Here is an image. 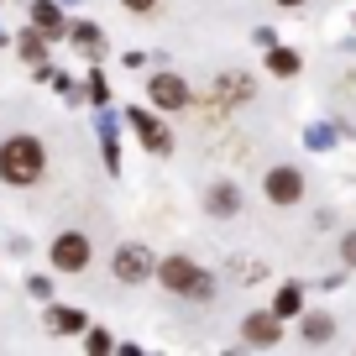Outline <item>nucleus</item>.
<instances>
[{
  "instance_id": "obj_1",
  "label": "nucleus",
  "mask_w": 356,
  "mask_h": 356,
  "mask_svg": "<svg viewBox=\"0 0 356 356\" xmlns=\"http://www.w3.org/2000/svg\"><path fill=\"white\" fill-rule=\"evenodd\" d=\"M47 168V152L37 136H11V142H0V178L6 184H37Z\"/></svg>"
},
{
  "instance_id": "obj_2",
  "label": "nucleus",
  "mask_w": 356,
  "mask_h": 356,
  "mask_svg": "<svg viewBox=\"0 0 356 356\" xmlns=\"http://www.w3.org/2000/svg\"><path fill=\"white\" fill-rule=\"evenodd\" d=\"M157 278H163V289L184 293V299H210V293H215L210 273H204V267H194L189 257H168V262L157 267Z\"/></svg>"
},
{
  "instance_id": "obj_3",
  "label": "nucleus",
  "mask_w": 356,
  "mask_h": 356,
  "mask_svg": "<svg viewBox=\"0 0 356 356\" xmlns=\"http://www.w3.org/2000/svg\"><path fill=\"white\" fill-rule=\"evenodd\" d=\"M53 267H63V273H84V267H89V241L79 231H63L53 241Z\"/></svg>"
},
{
  "instance_id": "obj_4",
  "label": "nucleus",
  "mask_w": 356,
  "mask_h": 356,
  "mask_svg": "<svg viewBox=\"0 0 356 356\" xmlns=\"http://www.w3.org/2000/svg\"><path fill=\"white\" fill-rule=\"evenodd\" d=\"M152 252H147V246H121V252H115V278L121 283H147L152 278Z\"/></svg>"
},
{
  "instance_id": "obj_5",
  "label": "nucleus",
  "mask_w": 356,
  "mask_h": 356,
  "mask_svg": "<svg viewBox=\"0 0 356 356\" xmlns=\"http://www.w3.org/2000/svg\"><path fill=\"white\" fill-rule=\"evenodd\" d=\"M147 95H152V105H163V111H178V105H189V84H184L178 74H152Z\"/></svg>"
},
{
  "instance_id": "obj_6",
  "label": "nucleus",
  "mask_w": 356,
  "mask_h": 356,
  "mask_svg": "<svg viewBox=\"0 0 356 356\" xmlns=\"http://www.w3.org/2000/svg\"><path fill=\"white\" fill-rule=\"evenodd\" d=\"M267 200H273V204L304 200V178L293 173V168H273V173H267Z\"/></svg>"
},
{
  "instance_id": "obj_7",
  "label": "nucleus",
  "mask_w": 356,
  "mask_h": 356,
  "mask_svg": "<svg viewBox=\"0 0 356 356\" xmlns=\"http://www.w3.org/2000/svg\"><path fill=\"white\" fill-rule=\"evenodd\" d=\"M126 115H131V126H136V131H142V142H147V152H157V157H163V152H168V147H173V136H168V131H163V126H157V115H147V111H142V105H136V111H126Z\"/></svg>"
},
{
  "instance_id": "obj_8",
  "label": "nucleus",
  "mask_w": 356,
  "mask_h": 356,
  "mask_svg": "<svg viewBox=\"0 0 356 356\" xmlns=\"http://www.w3.org/2000/svg\"><path fill=\"white\" fill-rule=\"evenodd\" d=\"M241 335H246L252 346H273V341L283 335V330H278V309H273V314H246Z\"/></svg>"
},
{
  "instance_id": "obj_9",
  "label": "nucleus",
  "mask_w": 356,
  "mask_h": 356,
  "mask_svg": "<svg viewBox=\"0 0 356 356\" xmlns=\"http://www.w3.org/2000/svg\"><path fill=\"white\" fill-rule=\"evenodd\" d=\"M241 100H252V79L225 74V79H220V89H215V111H225V105H241Z\"/></svg>"
},
{
  "instance_id": "obj_10",
  "label": "nucleus",
  "mask_w": 356,
  "mask_h": 356,
  "mask_svg": "<svg viewBox=\"0 0 356 356\" xmlns=\"http://www.w3.org/2000/svg\"><path fill=\"white\" fill-rule=\"evenodd\" d=\"M47 325H53V330L58 335H79V330H84V314H79V309H63V304H58V309H47Z\"/></svg>"
},
{
  "instance_id": "obj_11",
  "label": "nucleus",
  "mask_w": 356,
  "mask_h": 356,
  "mask_svg": "<svg viewBox=\"0 0 356 356\" xmlns=\"http://www.w3.org/2000/svg\"><path fill=\"white\" fill-rule=\"evenodd\" d=\"M236 204H241L236 184H215V189H210V210H215V215H236Z\"/></svg>"
},
{
  "instance_id": "obj_12",
  "label": "nucleus",
  "mask_w": 356,
  "mask_h": 356,
  "mask_svg": "<svg viewBox=\"0 0 356 356\" xmlns=\"http://www.w3.org/2000/svg\"><path fill=\"white\" fill-rule=\"evenodd\" d=\"M267 68H273L278 79L299 74V53H289V47H273V53H267Z\"/></svg>"
},
{
  "instance_id": "obj_13",
  "label": "nucleus",
  "mask_w": 356,
  "mask_h": 356,
  "mask_svg": "<svg viewBox=\"0 0 356 356\" xmlns=\"http://www.w3.org/2000/svg\"><path fill=\"white\" fill-rule=\"evenodd\" d=\"M330 335H335L330 314H309V320H304V341H314V346H320V341H330Z\"/></svg>"
},
{
  "instance_id": "obj_14",
  "label": "nucleus",
  "mask_w": 356,
  "mask_h": 356,
  "mask_svg": "<svg viewBox=\"0 0 356 356\" xmlns=\"http://www.w3.org/2000/svg\"><path fill=\"white\" fill-rule=\"evenodd\" d=\"M32 22L47 26V32H58V6L53 0H32Z\"/></svg>"
},
{
  "instance_id": "obj_15",
  "label": "nucleus",
  "mask_w": 356,
  "mask_h": 356,
  "mask_svg": "<svg viewBox=\"0 0 356 356\" xmlns=\"http://www.w3.org/2000/svg\"><path fill=\"white\" fill-rule=\"evenodd\" d=\"M299 304H304V293L289 283V289H278V304H273V309H278V314H299Z\"/></svg>"
},
{
  "instance_id": "obj_16",
  "label": "nucleus",
  "mask_w": 356,
  "mask_h": 356,
  "mask_svg": "<svg viewBox=\"0 0 356 356\" xmlns=\"http://www.w3.org/2000/svg\"><path fill=\"white\" fill-rule=\"evenodd\" d=\"M68 32H74V42H84V47H100V26H95V22H74Z\"/></svg>"
},
{
  "instance_id": "obj_17",
  "label": "nucleus",
  "mask_w": 356,
  "mask_h": 356,
  "mask_svg": "<svg viewBox=\"0 0 356 356\" xmlns=\"http://www.w3.org/2000/svg\"><path fill=\"white\" fill-rule=\"evenodd\" d=\"M22 53L32 58V63H42V37H26V42H22Z\"/></svg>"
},
{
  "instance_id": "obj_18",
  "label": "nucleus",
  "mask_w": 356,
  "mask_h": 356,
  "mask_svg": "<svg viewBox=\"0 0 356 356\" xmlns=\"http://www.w3.org/2000/svg\"><path fill=\"white\" fill-rule=\"evenodd\" d=\"M89 351H111V335H105V330H89Z\"/></svg>"
},
{
  "instance_id": "obj_19",
  "label": "nucleus",
  "mask_w": 356,
  "mask_h": 356,
  "mask_svg": "<svg viewBox=\"0 0 356 356\" xmlns=\"http://www.w3.org/2000/svg\"><path fill=\"white\" fill-rule=\"evenodd\" d=\"M341 257H346V262L356 267V231H351V236H346V241H341Z\"/></svg>"
},
{
  "instance_id": "obj_20",
  "label": "nucleus",
  "mask_w": 356,
  "mask_h": 356,
  "mask_svg": "<svg viewBox=\"0 0 356 356\" xmlns=\"http://www.w3.org/2000/svg\"><path fill=\"white\" fill-rule=\"evenodd\" d=\"M126 6H131V11H152L157 0H126Z\"/></svg>"
},
{
  "instance_id": "obj_21",
  "label": "nucleus",
  "mask_w": 356,
  "mask_h": 356,
  "mask_svg": "<svg viewBox=\"0 0 356 356\" xmlns=\"http://www.w3.org/2000/svg\"><path fill=\"white\" fill-rule=\"evenodd\" d=\"M283 6H304V0H283Z\"/></svg>"
},
{
  "instance_id": "obj_22",
  "label": "nucleus",
  "mask_w": 356,
  "mask_h": 356,
  "mask_svg": "<svg viewBox=\"0 0 356 356\" xmlns=\"http://www.w3.org/2000/svg\"><path fill=\"white\" fill-rule=\"evenodd\" d=\"M0 42H6V32H0Z\"/></svg>"
}]
</instances>
